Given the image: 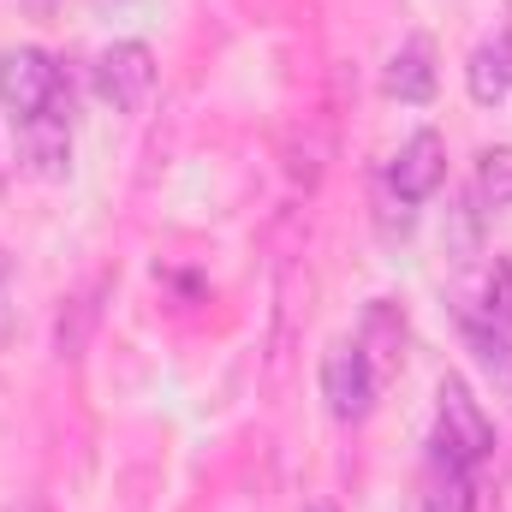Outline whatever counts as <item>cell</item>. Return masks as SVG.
Listing matches in <instances>:
<instances>
[{
  "mask_svg": "<svg viewBox=\"0 0 512 512\" xmlns=\"http://www.w3.org/2000/svg\"><path fill=\"white\" fill-rule=\"evenodd\" d=\"M429 447H441L465 471H477L495 453V423L483 417V405L471 399V387L459 382V376H447V382L435 387V441Z\"/></svg>",
  "mask_w": 512,
  "mask_h": 512,
  "instance_id": "obj_1",
  "label": "cell"
},
{
  "mask_svg": "<svg viewBox=\"0 0 512 512\" xmlns=\"http://www.w3.org/2000/svg\"><path fill=\"white\" fill-rule=\"evenodd\" d=\"M0 108H6L18 126L36 120V114L66 108V78H60V66H54L42 48H12V54L0 60Z\"/></svg>",
  "mask_w": 512,
  "mask_h": 512,
  "instance_id": "obj_2",
  "label": "cell"
},
{
  "mask_svg": "<svg viewBox=\"0 0 512 512\" xmlns=\"http://www.w3.org/2000/svg\"><path fill=\"white\" fill-rule=\"evenodd\" d=\"M376 393H382V382H376L370 358L358 352V340L328 346V358H322V399H328V411L340 423H364L376 411Z\"/></svg>",
  "mask_w": 512,
  "mask_h": 512,
  "instance_id": "obj_3",
  "label": "cell"
},
{
  "mask_svg": "<svg viewBox=\"0 0 512 512\" xmlns=\"http://www.w3.org/2000/svg\"><path fill=\"white\" fill-rule=\"evenodd\" d=\"M96 96L114 108V114H137L149 96H155V54L143 42H114L102 48L96 60Z\"/></svg>",
  "mask_w": 512,
  "mask_h": 512,
  "instance_id": "obj_4",
  "label": "cell"
},
{
  "mask_svg": "<svg viewBox=\"0 0 512 512\" xmlns=\"http://www.w3.org/2000/svg\"><path fill=\"white\" fill-rule=\"evenodd\" d=\"M447 185V143L441 131H411L399 143V155L387 161V191L399 203H429Z\"/></svg>",
  "mask_w": 512,
  "mask_h": 512,
  "instance_id": "obj_5",
  "label": "cell"
},
{
  "mask_svg": "<svg viewBox=\"0 0 512 512\" xmlns=\"http://www.w3.org/2000/svg\"><path fill=\"white\" fill-rule=\"evenodd\" d=\"M435 42L429 36H405L399 48H393V60H387V96L393 102H405V108H423V102H435Z\"/></svg>",
  "mask_w": 512,
  "mask_h": 512,
  "instance_id": "obj_6",
  "label": "cell"
},
{
  "mask_svg": "<svg viewBox=\"0 0 512 512\" xmlns=\"http://www.w3.org/2000/svg\"><path fill=\"white\" fill-rule=\"evenodd\" d=\"M465 90H471L477 108H501L512 96V30H495L489 42L471 48V60H465Z\"/></svg>",
  "mask_w": 512,
  "mask_h": 512,
  "instance_id": "obj_7",
  "label": "cell"
},
{
  "mask_svg": "<svg viewBox=\"0 0 512 512\" xmlns=\"http://www.w3.org/2000/svg\"><path fill=\"white\" fill-rule=\"evenodd\" d=\"M18 143H24V161H30L36 179H66V167H72V126H66V108L24 120V126H18Z\"/></svg>",
  "mask_w": 512,
  "mask_h": 512,
  "instance_id": "obj_8",
  "label": "cell"
},
{
  "mask_svg": "<svg viewBox=\"0 0 512 512\" xmlns=\"http://www.w3.org/2000/svg\"><path fill=\"white\" fill-rule=\"evenodd\" d=\"M358 352L370 358L376 382L399 376V364H405V316H399V304L376 298V304L364 310V328H358Z\"/></svg>",
  "mask_w": 512,
  "mask_h": 512,
  "instance_id": "obj_9",
  "label": "cell"
},
{
  "mask_svg": "<svg viewBox=\"0 0 512 512\" xmlns=\"http://www.w3.org/2000/svg\"><path fill=\"white\" fill-rule=\"evenodd\" d=\"M459 328H465L477 364H483L501 387H512V316H495V310H459Z\"/></svg>",
  "mask_w": 512,
  "mask_h": 512,
  "instance_id": "obj_10",
  "label": "cell"
},
{
  "mask_svg": "<svg viewBox=\"0 0 512 512\" xmlns=\"http://www.w3.org/2000/svg\"><path fill=\"white\" fill-rule=\"evenodd\" d=\"M298 286H310L298 274V262L286 256L280 262V286H274V352H268V387L286 382V364H292V328H298Z\"/></svg>",
  "mask_w": 512,
  "mask_h": 512,
  "instance_id": "obj_11",
  "label": "cell"
},
{
  "mask_svg": "<svg viewBox=\"0 0 512 512\" xmlns=\"http://www.w3.org/2000/svg\"><path fill=\"white\" fill-rule=\"evenodd\" d=\"M417 512H471V471L459 459H447L441 447H429V471H423Z\"/></svg>",
  "mask_w": 512,
  "mask_h": 512,
  "instance_id": "obj_12",
  "label": "cell"
},
{
  "mask_svg": "<svg viewBox=\"0 0 512 512\" xmlns=\"http://www.w3.org/2000/svg\"><path fill=\"white\" fill-rule=\"evenodd\" d=\"M471 203H477V215H501V209H512V143H501V149H483V155H477V185H471Z\"/></svg>",
  "mask_w": 512,
  "mask_h": 512,
  "instance_id": "obj_13",
  "label": "cell"
},
{
  "mask_svg": "<svg viewBox=\"0 0 512 512\" xmlns=\"http://www.w3.org/2000/svg\"><path fill=\"white\" fill-rule=\"evenodd\" d=\"M18 6H24L30 18H54V6H60V0H18Z\"/></svg>",
  "mask_w": 512,
  "mask_h": 512,
  "instance_id": "obj_14",
  "label": "cell"
},
{
  "mask_svg": "<svg viewBox=\"0 0 512 512\" xmlns=\"http://www.w3.org/2000/svg\"><path fill=\"white\" fill-rule=\"evenodd\" d=\"M6 512H42V507H36V501H12Z\"/></svg>",
  "mask_w": 512,
  "mask_h": 512,
  "instance_id": "obj_15",
  "label": "cell"
},
{
  "mask_svg": "<svg viewBox=\"0 0 512 512\" xmlns=\"http://www.w3.org/2000/svg\"><path fill=\"white\" fill-rule=\"evenodd\" d=\"M304 512H334V501H310Z\"/></svg>",
  "mask_w": 512,
  "mask_h": 512,
  "instance_id": "obj_16",
  "label": "cell"
},
{
  "mask_svg": "<svg viewBox=\"0 0 512 512\" xmlns=\"http://www.w3.org/2000/svg\"><path fill=\"white\" fill-rule=\"evenodd\" d=\"M6 268H12V262H6V251H0V286H6Z\"/></svg>",
  "mask_w": 512,
  "mask_h": 512,
  "instance_id": "obj_17",
  "label": "cell"
}]
</instances>
